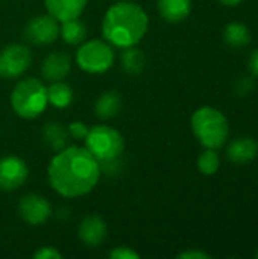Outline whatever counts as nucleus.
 <instances>
[{
  "instance_id": "2",
  "label": "nucleus",
  "mask_w": 258,
  "mask_h": 259,
  "mask_svg": "<svg viewBox=\"0 0 258 259\" xmlns=\"http://www.w3.org/2000/svg\"><path fill=\"white\" fill-rule=\"evenodd\" d=\"M149 18L144 9L134 2H119L113 5L103 18V38L120 49L135 46L148 32Z\"/></svg>"
},
{
  "instance_id": "18",
  "label": "nucleus",
  "mask_w": 258,
  "mask_h": 259,
  "mask_svg": "<svg viewBox=\"0 0 258 259\" xmlns=\"http://www.w3.org/2000/svg\"><path fill=\"white\" fill-rule=\"evenodd\" d=\"M73 100V90L64 80L52 82L47 88V102L55 108H67Z\"/></svg>"
},
{
  "instance_id": "15",
  "label": "nucleus",
  "mask_w": 258,
  "mask_h": 259,
  "mask_svg": "<svg viewBox=\"0 0 258 259\" xmlns=\"http://www.w3.org/2000/svg\"><path fill=\"white\" fill-rule=\"evenodd\" d=\"M43 140L44 144L55 153L61 152L68 146L70 134L68 129L64 127V124L56 121H49L43 129Z\"/></svg>"
},
{
  "instance_id": "8",
  "label": "nucleus",
  "mask_w": 258,
  "mask_h": 259,
  "mask_svg": "<svg viewBox=\"0 0 258 259\" xmlns=\"http://www.w3.org/2000/svg\"><path fill=\"white\" fill-rule=\"evenodd\" d=\"M58 35H59V21L50 14L33 17L24 27L26 41L35 46L52 44L58 38Z\"/></svg>"
},
{
  "instance_id": "17",
  "label": "nucleus",
  "mask_w": 258,
  "mask_h": 259,
  "mask_svg": "<svg viewBox=\"0 0 258 259\" xmlns=\"http://www.w3.org/2000/svg\"><path fill=\"white\" fill-rule=\"evenodd\" d=\"M122 109V99L119 96V93L116 91H106L103 94H100L94 103V112L97 117L103 118V120H109L113 117H116Z\"/></svg>"
},
{
  "instance_id": "23",
  "label": "nucleus",
  "mask_w": 258,
  "mask_h": 259,
  "mask_svg": "<svg viewBox=\"0 0 258 259\" xmlns=\"http://www.w3.org/2000/svg\"><path fill=\"white\" fill-rule=\"evenodd\" d=\"M68 134H70V138H75V140H85L90 127L82 123V121H73L68 124Z\"/></svg>"
},
{
  "instance_id": "10",
  "label": "nucleus",
  "mask_w": 258,
  "mask_h": 259,
  "mask_svg": "<svg viewBox=\"0 0 258 259\" xmlns=\"http://www.w3.org/2000/svg\"><path fill=\"white\" fill-rule=\"evenodd\" d=\"M29 176L26 162L18 156H6L0 159V190L14 191L20 188Z\"/></svg>"
},
{
  "instance_id": "9",
  "label": "nucleus",
  "mask_w": 258,
  "mask_h": 259,
  "mask_svg": "<svg viewBox=\"0 0 258 259\" xmlns=\"http://www.w3.org/2000/svg\"><path fill=\"white\" fill-rule=\"evenodd\" d=\"M18 212L21 219L30 226L44 225L52 215V206L47 199L38 194H27L18 202Z\"/></svg>"
},
{
  "instance_id": "29",
  "label": "nucleus",
  "mask_w": 258,
  "mask_h": 259,
  "mask_svg": "<svg viewBox=\"0 0 258 259\" xmlns=\"http://www.w3.org/2000/svg\"><path fill=\"white\" fill-rule=\"evenodd\" d=\"M255 256H257V258H258V250H257V253H255Z\"/></svg>"
},
{
  "instance_id": "3",
  "label": "nucleus",
  "mask_w": 258,
  "mask_h": 259,
  "mask_svg": "<svg viewBox=\"0 0 258 259\" xmlns=\"http://www.w3.org/2000/svg\"><path fill=\"white\" fill-rule=\"evenodd\" d=\"M87 150L96 158L100 170L106 175L116 173L125 152L123 135L106 124L93 126L85 137Z\"/></svg>"
},
{
  "instance_id": "1",
  "label": "nucleus",
  "mask_w": 258,
  "mask_h": 259,
  "mask_svg": "<svg viewBox=\"0 0 258 259\" xmlns=\"http://www.w3.org/2000/svg\"><path fill=\"white\" fill-rule=\"evenodd\" d=\"M52 188L62 197L88 194L99 182L100 167L87 147H65L58 152L47 168Z\"/></svg>"
},
{
  "instance_id": "14",
  "label": "nucleus",
  "mask_w": 258,
  "mask_h": 259,
  "mask_svg": "<svg viewBox=\"0 0 258 259\" xmlns=\"http://www.w3.org/2000/svg\"><path fill=\"white\" fill-rule=\"evenodd\" d=\"M88 0H44L47 12L58 21L78 18L85 9Z\"/></svg>"
},
{
  "instance_id": "26",
  "label": "nucleus",
  "mask_w": 258,
  "mask_h": 259,
  "mask_svg": "<svg viewBox=\"0 0 258 259\" xmlns=\"http://www.w3.org/2000/svg\"><path fill=\"white\" fill-rule=\"evenodd\" d=\"M179 259H210L211 256L202 250H187V252H182L178 255Z\"/></svg>"
},
{
  "instance_id": "5",
  "label": "nucleus",
  "mask_w": 258,
  "mask_h": 259,
  "mask_svg": "<svg viewBox=\"0 0 258 259\" xmlns=\"http://www.w3.org/2000/svg\"><path fill=\"white\" fill-rule=\"evenodd\" d=\"M47 103V88L35 77L20 80L11 94V106L23 118H36Z\"/></svg>"
},
{
  "instance_id": "24",
  "label": "nucleus",
  "mask_w": 258,
  "mask_h": 259,
  "mask_svg": "<svg viewBox=\"0 0 258 259\" xmlns=\"http://www.w3.org/2000/svg\"><path fill=\"white\" fill-rule=\"evenodd\" d=\"M109 258L114 259H138L140 255L131 247H116L109 252Z\"/></svg>"
},
{
  "instance_id": "6",
  "label": "nucleus",
  "mask_w": 258,
  "mask_h": 259,
  "mask_svg": "<svg viewBox=\"0 0 258 259\" xmlns=\"http://www.w3.org/2000/svg\"><path fill=\"white\" fill-rule=\"evenodd\" d=\"M76 62L81 70L99 74L111 68L114 62V52L111 46L100 39H90L81 44L76 52Z\"/></svg>"
},
{
  "instance_id": "12",
  "label": "nucleus",
  "mask_w": 258,
  "mask_h": 259,
  "mask_svg": "<svg viewBox=\"0 0 258 259\" xmlns=\"http://www.w3.org/2000/svg\"><path fill=\"white\" fill-rule=\"evenodd\" d=\"M70 67H71V59L67 53L52 52L43 61L41 73L46 80L58 82V80H64V77L70 71Z\"/></svg>"
},
{
  "instance_id": "20",
  "label": "nucleus",
  "mask_w": 258,
  "mask_h": 259,
  "mask_svg": "<svg viewBox=\"0 0 258 259\" xmlns=\"http://www.w3.org/2000/svg\"><path fill=\"white\" fill-rule=\"evenodd\" d=\"M224 41L231 47H245L251 41V32L246 24L233 21L224 29Z\"/></svg>"
},
{
  "instance_id": "27",
  "label": "nucleus",
  "mask_w": 258,
  "mask_h": 259,
  "mask_svg": "<svg viewBox=\"0 0 258 259\" xmlns=\"http://www.w3.org/2000/svg\"><path fill=\"white\" fill-rule=\"evenodd\" d=\"M249 70L252 71L255 77H258V49L254 50V53L249 58Z\"/></svg>"
},
{
  "instance_id": "11",
  "label": "nucleus",
  "mask_w": 258,
  "mask_h": 259,
  "mask_svg": "<svg viewBox=\"0 0 258 259\" xmlns=\"http://www.w3.org/2000/svg\"><path fill=\"white\" fill-rule=\"evenodd\" d=\"M228 159L237 165L252 162L258 156V143L252 137H239L233 140L227 149Z\"/></svg>"
},
{
  "instance_id": "25",
  "label": "nucleus",
  "mask_w": 258,
  "mask_h": 259,
  "mask_svg": "<svg viewBox=\"0 0 258 259\" xmlns=\"http://www.w3.org/2000/svg\"><path fill=\"white\" fill-rule=\"evenodd\" d=\"M33 258L36 259H61L62 253H59L55 247H41L35 252Z\"/></svg>"
},
{
  "instance_id": "19",
  "label": "nucleus",
  "mask_w": 258,
  "mask_h": 259,
  "mask_svg": "<svg viewBox=\"0 0 258 259\" xmlns=\"http://www.w3.org/2000/svg\"><path fill=\"white\" fill-rule=\"evenodd\" d=\"M59 35L67 44L78 46L82 44L87 38V26L78 18L67 20L62 21V24L59 26Z\"/></svg>"
},
{
  "instance_id": "22",
  "label": "nucleus",
  "mask_w": 258,
  "mask_h": 259,
  "mask_svg": "<svg viewBox=\"0 0 258 259\" xmlns=\"http://www.w3.org/2000/svg\"><path fill=\"white\" fill-rule=\"evenodd\" d=\"M220 167V159L219 155L214 149H207L204 150L199 158H198V170L205 175V176H213L217 173Z\"/></svg>"
},
{
  "instance_id": "7",
  "label": "nucleus",
  "mask_w": 258,
  "mask_h": 259,
  "mask_svg": "<svg viewBox=\"0 0 258 259\" xmlns=\"http://www.w3.org/2000/svg\"><path fill=\"white\" fill-rule=\"evenodd\" d=\"M32 64V53L24 44H9L0 50V76L15 79L26 73Z\"/></svg>"
},
{
  "instance_id": "28",
  "label": "nucleus",
  "mask_w": 258,
  "mask_h": 259,
  "mask_svg": "<svg viewBox=\"0 0 258 259\" xmlns=\"http://www.w3.org/2000/svg\"><path fill=\"white\" fill-rule=\"evenodd\" d=\"M219 2L225 6H237L242 3V0H219Z\"/></svg>"
},
{
  "instance_id": "16",
  "label": "nucleus",
  "mask_w": 258,
  "mask_h": 259,
  "mask_svg": "<svg viewBox=\"0 0 258 259\" xmlns=\"http://www.w3.org/2000/svg\"><path fill=\"white\" fill-rule=\"evenodd\" d=\"M158 11L166 21L179 23L192 11V0H158Z\"/></svg>"
},
{
  "instance_id": "13",
  "label": "nucleus",
  "mask_w": 258,
  "mask_h": 259,
  "mask_svg": "<svg viewBox=\"0 0 258 259\" xmlns=\"http://www.w3.org/2000/svg\"><path fill=\"white\" fill-rule=\"evenodd\" d=\"M78 235L85 246L96 247L102 244L106 237V225L99 215H88L81 222Z\"/></svg>"
},
{
  "instance_id": "21",
  "label": "nucleus",
  "mask_w": 258,
  "mask_h": 259,
  "mask_svg": "<svg viewBox=\"0 0 258 259\" xmlns=\"http://www.w3.org/2000/svg\"><path fill=\"white\" fill-rule=\"evenodd\" d=\"M122 68L132 76H137L143 71L144 68V53L137 49L135 46L128 47L123 53H122Z\"/></svg>"
},
{
  "instance_id": "4",
  "label": "nucleus",
  "mask_w": 258,
  "mask_h": 259,
  "mask_svg": "<svg viewBox=\"0 0 258 259\" xmlns=\"http://www.w3.org/2000/svg\"><path fill=\"white\" fill-rule=\"evenodd\" d=\"M192 131L205 149H220L230 135L227 117L213 106H202L192 115Z\"/></svg>"
}]
</instances>
